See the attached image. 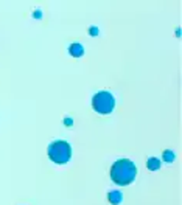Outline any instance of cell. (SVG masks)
I'll return each mask as SVG.
<instances>
[{
  "label": "cell",
  "mask_w": 182,
  "mask_h": 205,
  "mask_svg": "<svg viewBox=\"0 0 182 205\" xmlns=\"http://www.w3.org/2000/svg\"><path fill=\"white\" fill-rule=\"evenodd\" d=\"M135 176H137V166L131 160H117L110 168V179L114 184L117 185H129L134 182Z\"/></svg>",
  "instance_id": "1"
},
{
  "label": "cell",
  "mask_w": 182,
  "mask_h": 205,
  "mask_svg": "<svg viewBox=\"0 0 182 205\" xmlns=\"http://www.w3.org/2000/svg\"><path fill=\"white\" fill-rule=\"evenodd\" d=\"M70 156H72L70 145L64 140H56L48 146V157L55 163H59V165L67 163L70 160Z\"/></svg>",
  "instance_id": "2"
},
{
  "label": "cell",
  "mask_w": 182,
  "mask_h": 205,
  "mask_svg": "<svg viewBox=\"0 0 182 205\" xmlns=\"http://www.w3.org/2000/svg\"><path fill=\"white\" fill-rule=\"evenodd\" d=\"M92 107L98 114H103V115L110 114L114 110V107H115V99H114L112 93H109L107 90L98 92L92 99Z\"/></svg>",
  "instance_id": "3"
},
{
  "label": "cell",
  "mask_w": 182,
  "mask_h": 205,
  "mask_svg": "<svg viewBox=\"0 0 182 205\" xmlns=\"http://www.w3.org/2000/svg\"><path fill=\"white\" fill-rule=\"evenodd\" d=\"M69 53L73 56V58H79V56H83V53H84V48H83V45L81 44H72L70 47H69Z\"/></svg>",
  "instance_id": "4"
},
{
  "label": "cell",
  "mask_w": 182,
  "mask_h": 205,
  "mask_svg": "<svg viewBox=\"0 0 182 205\" xmlns=\"http://www.w3.org/2000/svg\"><path fill=\"white\" fill-rule=\"evenodd\" d=\"M146 168H148L149 171H157L159 168H161V160H159L157 157H151V159H148V162H146Z\"/></svg>",
  "instance_id": "5"
},
{
  "label": "cell",
  "mask_w": 182,
  "mask_h": 205,
  "mask_svg": "<svg viewBox=\"0 0 182 205\" xmlns=\"http://www.w3.org/2000/svg\"><path fill=\"white\" fill-rule=\"evenodd\" d=\"M107 199H109L110 203L117 205V203L122 202V193H120V191H110V193L107 194Z\"/></svg>",
  "instance_id": "6"
},
{
  "label": "cell",
  "mask_w": 182,
  "mask_h": 205,
  "mask_svg": "<svg viewBox=\"0 0 182 205\" xmlns=\"http://www.w3.org/2000/svg\"><path fill=\"white\" fill-rule=\"evenodd\" d=\"M164 160L165 162H173L174 160V152L173 151H170V149H167V151H164Z\"/></svg>",
  "instance_id": "7"
},
{
  "label": "cell",
  "mask_w": 182,
  "mask_h": 205,
  "mask_svg": "<svg viewBox=\"0 0 182 205\" xmlns=\"http://www.w3.org/2000/svg\"><path fill=\"white\" fill-rule=\"evenodd\" d=\"M89 34H90V36H97V34H98V28H97V27H90V28H89Z\"/></svg>",
  "instance_id": "8"
},
{
  "label": "cell",
  "mask_w": 182,
  "mask_h": 205,
  "mask_svg": "<svg viewBox=\"0 0 182 205\" xmlns=\"http://www.w3.org/2000/svg\"><path fill=\"white\" fill-rule=\"evenodd\" d=\"M64 124H65V126H72V124H73V120H72V118H69V117H67V118L64 120Z\"/></svg>",
  "instance_id": "9"
},
{
  "label": "cell",
  "mask_w": 182,
  "mask_h": 205,
  "mask_svg": "<svg viewBox=\"0 0 182 205\" xmlns=\"http://www.w3.org/2000/svg\"><path fill=\"white\" fill-rule=\"evenodd\" d=\"M41 16H42V13H41V11H36V13H34V17H37V19H39Z\"/></svg>",
  "instance_id": "10"
}]
</instances>
